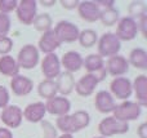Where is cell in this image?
<instances>
[{"mask_svg":"<svg viewBox=\"0 0 147 138\" xmlns=\"http://www.w3.org/2000/svg\"><path fill=\"white\" fill-rule=\"evenodd\" d=\"M90 123V115L86 111L79 110L72 115H65L57 118L56 127L63 134H72L83 131Z\"/></svg>","mask_w":147,"mask_h":138,"instance_id":"cell-1","label":"cell"},{"mask_svg":"<svg viewBox=\"0 0 147 138\" xmlns=\"http://www.w3.org/2000/svg\"><path fill=\"white\" fill-rule=\"evenodd\" d=\"M98 44V54L105 58H110V57L117 56L119 50L121 49V41L116 38L114 32H106L98 39L97 41Z\"/></svg>","mask_w":147,"mask_h":138,"instance_id":"cell-2","label":"cell"},{"mask_svg":"<svg viewBox=\"0 0 147 138\" xmlns=\"http://www.w3.org/2000/svg\"><path fill=\"white\" fill-rule=\"evenodd\" d=\"M128 131H129V124L117 120L114 116L102 119L101 123L98 124V132L101 133V137L105 138L117 136V134H125Z\"/></svg>","mask_w":147,"mask_h":138,"instance_id":"cell-3","label":"cell"},{"mask_svg":"<svg viewBox=\"0 0 147 138\" xmlns=\"http://www.w3.org/2000/svg\"><path fill=\"white\" fill-rule=\"evenodd\" d=\"M142 114V107L138 105L137 102H132V101H124L123 103L117 105L114 110V118L120 121H128L137 120Z\"/></svg>","mask_w":147,"mask_h":138,"instance_id":"cell-4","label":"cell"},{"mask_svg":"<svg viewBox=\"0 0 147 138\" xmlns=\"http://www.w3.org/2000/svg\"><path fill=\"white\" fill-rule=\"evenodd\" d=\"M17 63L20 69L31 70L35 69L39 63V50L32 44H26L20 49L17 56Z\"/></svg>","mask_w":147,"mask_h":138,"instance_id":"cell-5","label":"cell"},{"mask_svg":"<svg viewBox=\"0 0 147 138\" xmlns=\"http://www.w3.org/2000/svg\"><path fill=\"white\" fill-rule=\"evenodd\" d=\"M17 18L22 25H32L34 18L38 14V1L36 0H21L16 8Z\"/></svg>","mask_w":147,"mask_h":138,"instance_id":"cell-6","label":"cell"},{"mask_svg":"<svg viewBox=\"0 0 147 138\" xmlns=\"http://www.w3.org/2000/svg\"><path fill=\"white\" fill-rule=\"evenodd\" d=\"M83 67H85L88 74L94 75L98 81H103L107 76L105 59L99 54H89L83 61Z\"/></svg>","mask_w":147,"mask_h":138,"instance_id":"cell-7","label":"cell"},{"mask_svg":"<svg viewBox=\"0 0 147 138\" xmlns=\"http://www.w3.org/2000/svg\"><path fill=\"white\" fill-rule=\"evenodd\" d=\"M138 34V25L137 21L133 20L130 17H124L120 18L117 22V28H116V38L120 41H130L136 39Z\"/></svg>","mask_w":147,"mask_h":138,"instance_id":"cell-8","label":"cell"},{"mask_svg":"<svg viewBox=\"0 0 147 138\" xmlns=\"http://www.w3.org/2000/svg\"><path fill=\"white\" fill-rule=\"evenodd\" d=\"M54 34L57 35L58 40L62 43H74L78 40L80 30L76 25L69 21H59L54 27Z\"/></svg>","mask_w":147,"mask_h":138,"instance_id":"cell-9","label":"cell"},{"mask_svg":"<svg viewBox=\"0 0 147 138\" xmlns=\"http://www.w3.org/2000/svg\"><path fill=\"white\" fill-rule=\"evenodd\" d=\"M0 120L7 128H18L23 120L22 108L18 107L17 105H8L0 112Z\"/></svg>","mask_w":147,"mask_h":138,"instance_id":"cell-10","label":"cell"},{"mask_svg":"<svg viewBox=\"0 0 147 138\" xmlns=\"http://www.w3.org/2000/svg\"><path fill=\"white\" fill-rule=\"evenodd\" d=\"M110 90H111L112 97L128 101V98H130L133 94L132 81L128 77H124V76L114 77V80L110 84Z\"/></svg>","mask_w":147,"mask_h":138,"instance_id":"cell-11","label":"cell"},{"mask_svg":"<svg viewBox=\"0 0 147 138\" xmlns=\"http://www.w3.org/2000/svg\"><path fill=\"white\" fill-rule=\"evenodd\" d=\"M41 72L47 80H54L61 74V62L56 53L45 54L41 61Z\"/></svg>","mask_w":147,"mask_h":138,"instance_id":"cell-12","label":"cell"},{"mask_svg":"<svg viewBox=\"0 0 147 138\" xmlns=\"http://www.w3.org/2000/svg\"><path fill=\"white\" fill-rule=\"evenodd\" d=\"M45 105V110L47 112H49L51 115L54 116H65L69 115L70 110H71V102L67 100L66 97L62 96H56L52 100H48Z\"/></svg>","mask_w":147,"mask_h":138,"instance_id":"cell-13","label":"cell"},{"mask_svg":"<svg viewBox=\"0 0 147 138\" xmlns=\"http://www.w3.org/2000/svg\"><path fill=\"white\" fill-rule=\"evenodd\" d=\"M105 66H106L107 75H111L114 77L124 76L129 71V62H128V59L123 56H119V54L114 57H110Z\"/></svg>","mask_w":147,"mask_h":138,"instance_id":"cell-14","label":"cell"},{"mask_svg":"<svg viewBox=\"0 0 147 138\" xmlns=\"http://www.w3.org/2000/svg\"><path fill=\"white\" fill-rule=\"evenodd\" d=\"M78 12L81 20L86 21V22H97L99 21L102 9L96 4L94 0H85V1H80L78 7Z\"/></svg>","mask_w":147,"mask_h":138,"instance_id":"cell-15","label":"cell"},{"mask_svg":"<svg viewBox=\"0 0 147 138\" xmlns=\"http://www.w3.org/2000/svg\"><path fill=\"white\" fill-rule=\"evenodd\" d=\"M98 80L94 75L92 74H85L81 76L78 81H75V92L78 93L80 97H89L94 93L97 85H98Z\"/></svg>","mask_w":147,"mask_h":138,"instance_id":"cell-16","label":"cell"},{"mask_svg":"<svg viewBox=\"0 0 147 138\" xmlns=\"http://www.w3.org/2000/svg\"><path fill=\"white\" fill-rule=\"evenodd\" d=\"M10 89H12L13 94L17 96V97H25V96H28L32 92L34 83L30 77L17 75L10 80Z\"/></svg>","mask_w":147,"mask_h":138,"instance_id":"cell-17","label":"cell"},{"mask_svg":"<svg viewBox=\"0 0 147 138\" xmlns=\"http://www.w3.org/2000/svg\"><path fill=\"white\" fill-rule=\"evenodd\" d=\"M83 57L79 52L75 50H70L62 56V58L59 59L61 62V67H63L65 71L74 74V72H78L79 70L83 67Z\"/></svg>","mask_w":147,"mask_h":138,"instance_id":"cell-18","label":"cell"},{"mask_svg":"<svg viewBox=\"0 0 147 138\" xmlns=\"http://www.w3.org/2000/svg\"><path fill=\"white\" fill-rule=\"evenodd\" d=\"M59 46H61V41L58 40V38H57L53 30H49L40 36L36 48H38V50L43 52L45 54H51L54 53V50L58 49Z\"/></svg>","mask_w":147,"mask_h":138,"instance_id":"cell-19","label":"cell"},{"mask_svg":"<svg viewBox=\"0 0 147 138\" xmlns=\"http://www.w3.org/2000/svg\"><path fill=\"white\" fill-rule=\"evenodd\" d=\"M94 106H96L97 111H99L101 114H110L114 112L116 103H115L114 97L111 96L110 92L99 90L94 97Z\"/></svg>","mask_w":147,"mask_h":138,"instance_id":"cell-20","label":"cell"},{"mask_svg":"<svg viewBox=\"0 0 147 138\" xmlns=\"http://www.w3.org/2000/svg\"><path fill=\"white\" fill-rule=\"evenodd\" d=\"M23 118L30 123H40L44 120V116L47 114L45 105L43 102H34L30 103L25 107V110H22Z\"/></svg>","mask_w":147,"mask_h":138,"instance_id":"cell-21","label":"cell"},{"mask_svg":"<svg viewBox=\"0 0 147 138\" xmlns=\"http://www.w3.org/2000/svg\"><path fill=\"white\" fill-rule=\"evenodd\" d=\"M56 88H57V93L62 96V97H66V96L71 94L74 92V88H75V79H74V75L70 72H61V74L57 76L56 81Z\"/></svg>","mask_w":147,"mask_h":138,"instance_id":"cell-22","label":"cell"},{"mask_svg":"<svg viewBox=\"0 0 147 138\" xmlns=\"http://www.w3.org/2000/svg\"><path fill=\"white\" fill-rule=\"evenodd\" d=\"M133 92L137 98V103L141 107L147 106V76L146 75H138L132 84Z\"/></svg>","mask_w":147,"mask_h":138,"instance_id":"cell-23","label":"cell"},{"mask_svg":"<svg viewBox=\"0 0 147 138\" xmlns=\"http://www.w3.org/2000/svg\"><path fill=\"white\" fill-rule=\"evenodd\" d=\"M20 66L16 58L12 56H1L0 57V74L4 76L14 77L20 75Z\"/></svg>","mask_w":147,"mask_h":138,"instance_id":"cell-24","label":"cell"},{"mask_svg":"<svg viewBox=\"0 0 147 138\" xmlns=\"http://www.w3.org/2000/svg\"><path fill=\"white\" fill-rule=\"evenodd\" d=\"M128 62L136 69L147 70V52L142 48H134L130 52Z\"/></svg>","mask_w":147,"mask_h":138,"instance_id":"cell-25","label":"cell"},{"mask_svg":"<svg viewBox=\"0 0 147 138\" xmlns=\"http://www.w3.org/2000/svg\"><path fill=\"white\" fill-rule=\"evenodd\" d=\"M38 93L41 98L44 100H52L57 96V88L54 80H47L44 79L43 81L39 83L38 85Z\"/></svg>","mask_w":147,"mask_h":138,"instance_id":"cell-26","label":"cell"},{"mask_svg":"<svg viewBox=\"0 0 147 138\" xmlns=\"http://www.w3.org/2000/svg\"><path fill=\"white\" fill-rule=\"evenodd\" d=\"M32 25L36 31L44 34L47 31L52 30L53 21H52V17L49 15V13H41V14H36V17L32 21Z\"/></svg>","mask_w":147,"mask_h":138,"instance_id":"cell-27","label":"cell"},{"mask_svg":"<svg viewBox=\"0 0 147 138\" xmlns=\"http://www.w3.org/2000/svg\"><path fill=\"white\" fill-rule=\"evenodd\" d=\"M78 40L83 48H92V46H94L97 44V41H98V35H97V32L94 30H92V28H85V30L80 31Z\"/></svg>","mask_w":147,"mask_h":138,"instance_id":"cell-28","label":"cell"},{"mask_svg":"<svg viewBox=\"0 0 147 138\" xmlns=\"http://www.w3.org/2000/svg\"><path fill=\"white\" fill-rule=\"evenodd\" d=\"M99 21L102 22V25L107 26H114L116 22H119V10L116 8H107V9H102L101 17Z\"/></svg>","mask_w":147,"mask_h":138,"instance_id":"cell-29","label":"cell"},{"mask_svg":"<svg viewBox=\"0 0 147 138\" xmlns=\"http://www.w3.org/2000/svg\"><path fill=\"white\" fill-rule=\"evenodd\" d=\"M129 17L133 20H140L141 17L147 14V8L143 1H132L129 5Z\"/></svg>","mask_w":147,"mask_h":138,"instance_id":"cell-30","label":"cell"},{"mask_svg":"<svg viewBox=\"0 0 147 138\" xmlns=\"http://www.w3.org/2000/svg\"><path fill=\"white\" fill-rule=\"evenodd\" d=\"M41 124V131H43V138H57V129L54 128V125L48 120L40 121Z\"/></svg>","mask_w":147,"mask_h":138,"instance_id":"cell-31","label":"cell"},{"mask_svg":"<svg viewBox=\"0 0 147 138\" xmlns=\"http://www.w3.org/2000/svg\"><path fill=\"white\" fill-rule=\"evenodd\" d=\"M10 25H12V22H10L9 15L0 13V39L8 36L10 31Z\"/></svg>","mask_w":147,"mask_h":138,"instance_id":"cell-32","label":"cell"},{"mask_svg":"<svg viewBox=\"0 0 147 138\" xmlns=\"http://www.w3.org/2000/svg\"><path fill=\"white\" fill-rule=\"evenodd\" d=\"M18 1L17 0H0V13L8 14L16 10Z\"/></svg>","mask_w":147,"mask_h":138,"instance_id":"cell-33","label":"cell"},{"mask_svg":"<svg viewBox=\"0 0 147 138\" xmlns=\"http://www.w3.org/2000/svg\"><path fill=\"white\" fill-rule=\"evenodd\" d=\"M13 48V40L7 36V38L0 39V56H8Z\"/></svg>","mask_w":147,"mask_h":138,"instance_id":"cell-34","label":"cell"},{"mask_svg":"<svg viewBox=\"0 0 147 138\" xmlns=\"http://www.w3.org/2000/svg\"><path fill=\"white\" fill-rule=\"evenodd\" d=\"M9 100H10V96L9 92L5 87L0 85V108H4L9 105Z\"/></svg>","mask_w":147,"mask_h":138,"instance_id":"cell-35","label":"cell"},{"mask_svg":"<svg viewBox=\"0 0 147 138\" xmlns=\"http://www.w3.org/2000/svg\"><path fill=\"white\" fill-rule=\"evenodd\" d=\"M137 25H138V32H142V35L147 36V14L146 15H143V17H141L140 20H138V22H137Z\"/></svg>","mask_w":147,"mask_h":138,"instance_id":"cell-36","label":"cell"},{"mask_svg":"<svg viewBox=\"0 0 147 138\" xmlns=\"http://www.w3.org/2000/svg\"><path fill=\"white\" fill-rule=\"evenodd\" d=\"M79 3H80L79 0H61L59 4H61L65 9L71 10V9H75V8L79 7Z\"/></svg>","mask_w":147,"mask_h":138,"instance_id":"cell-37","label":"cell"},{"mask_svg":"<svg viewBox=\"0 0 147 138\" xmlns=\"http://www.w3.org/2000/svg\"><path fill=\"white\" fill-rule=\"evenodd\" d=\"M96 4L101 9H107V8H114L115 1L114 0H96Z\"/></svg>","mask_w":147,"mask_h":138,"instance_id":"cell-38","label":"cell"},{"mask_svg":"<svg viewBox=\"0 0 147 138\" xmlns=\"http://www.w3.org/2000/svg\"><path fill=\"white\" fill-rule=\"evenodd\" d=\"M137 134L140 138H147V123H142L138 127Z\"/></svg>","mask_w":147,"mask_h":138,"instance_id":"cell-39","label":"cell"},{"mask_svg":"<svg viewBox=\"0 0 147 138\" xmlns=\"http://www.w3.org/2000/svg\"><path fill=\"white\" fill-rule=\"evenodd\" d=\"M0 138H13V134L10 132V129L8 128H0Z\"/></svg>","mask_w":147,"mask_h":138,"instance_id":"cell-40","label":"cell"},{"mask_svg":"<svg viewBox=\"0 0 147 138\" xmlns=\"http://www.w3.org/2000/svg\"><path fill=\"white\" fill-rule=\"evenodd\" d=\"M39 3H40L43 7H53L57 1H56V0H40Z\"/></svg>","mask_w":147,"mask_h":138,"instance_id":"cell-41","label":"cell"},{"mask_svg":"<svg viewBox=\"0 0 147 138\" xmlns=\"http://www.w3.org/2000/svg\"><path fill=\"white\" fill-rule=\"evenodd\" d=\"M93 138H105V137H93Z\"/></svg>","mask_w":147,"mask_h":138,"instance_id":"cell-42","label":"cell"}]
</instances>
